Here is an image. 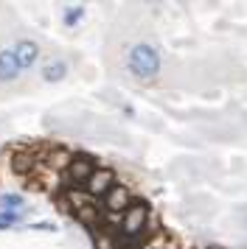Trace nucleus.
<instances>
[{"label":"nucleus","mask_w":247,"mask_h":249,"mask_svg":"<svg viewBox=\"0 0 247 249\" xmlns=\"http://www.w3.org/2000/svg\"><path fill=\"white\" fill-rule=\"evenodd\" d=\"M152 218V207L144 199H132V204L118 215V241H135V244H144L146 241V227Z\"/></svg>","instance_id":"obj_1"},{"label":"nucleus","mask_w":247,"mask_h":249,"mask_svg":"<svg viewBox=\"0 0 247 249\" xmlns=\"http://www.w3.org/2000/svg\"><path fill=\"white\" fill-rule=\"evenodd\" d=\"M126 70L132 73L135 79L141 81H152L160 73V51L149 42H135L126 53Z\"/></svg>","instance_id":"obj_2"},{"label":"nucleus","mask_w":247,"mask_h":249,"mask_svg":"<svg viewBox=\"0 0 247 249\" xmlns=\"http://www.w3.org/2000/svg\"><path fill=\"white\" fill-rule=\"evenodd\" d=\"M96 168H99V162L90 157V154L73 151V154H70V162H67L65 171H62V188H67V191H79V188L84 185V179H87Z\"/></svg>","instance_id":"obj_3"},{"label":"nucleus","mask_w":247,"mask_h":249,"mask_svg":"<svg viewBox=\"0 0 247 249\" xmlns=\"http://www.w3.org/2000/svg\"><path fill=\"white\" fill-rule=\"evenodd\" d=\"M129 204H132V191H129L126 185H118V182H115L110 191L101 196V213L110 215L112 221H118V215H121Z\"/></svg>","instance_id":"obj_4"},{"label":"nucleus","mask_w":247,"mask_h":249,"mask_svg":"<svg viewBox=\"0 0 247 249\" xmlns=\"http://www.w3.org/2000/svg\"><path fill=\"white\" fill-rule=\"evenodd\" d=\"M112 185H115V174H112V168H104V165H99V168L90 174L87 179H84V185L79 188V191L84 193L87 199H93V202H101V196L110 191Z\"/></svg>","instance_id":"obj_5"},{"label":"nucleus","mask_w":247,"mask_h":249,"mask_svg":"<svg viewBox=\"0 0 247 249\" xmlns=\"http://www.w3.org/2000/svg\"><path fill=\"white\" fill-rule=\"evenodd\" d=\"M11 51H14V56H17L20 70H31L34 65H37V59H40V45H37L34 39H20Z\"/></svg>","instance_id":"obj_6"},{"label":"nucleus","mask_w":247,"mask_h":249,"mask_svg":"<svg viewBox=\"0 0 247 249\" xmlns=\"http://www.w3.org/2000/svg\"><path fill=\"white\" fill-rule=\"evenodd\" d=\"M20 73L22 70H20V65H17L14 51H11V48H3V51H0V81H14Z\"/></svg>","instance_id":"obj_7"},{"label":"nucleus","mask_w":247,"mask_h":249,"mask_svg":"<svg viewBox=\"0 0 247 249\" xmlns=\"http://www.w3.org/2000/svg\"><path fill=\"white\" fill-rule=\"evenodd\" d=\"M67 76V62L65 59H54V62H48L42 68V79L48 84H56V81H62Z\"/></svg>","instance_id":"obj_8"},{"label":"nucleus","mask_w":247,"mask_h":249,"mask_svg":"<svg viewBox=\"0 0 247 249\" xmlns=\"http://www.w3.org/2000/svg\"><path fill=\"white\" fill-rule=\"evenodd\" d=\"M22 204H25L22 193H17V191L0 193V210H22Z\"/></svg>","instance_id":"obj_9"},{"label":"nucleus","mask_w":247,"mask_h":249,"mask_svg":"<svg viewBox=\"0 0 247 249\" xmlns=\"http://www.w3.org/2000/svg\"><path fill=\"white\" fill-rule=\"evenodd\" d=\"M82 17H84V6H67L65 14H62V23L70 28V25H76L82 23Z\"/></svg>","instance_id":"obj_10"},{"label":"nucleus","mask_w":247,"mask_h":249,"mask_svg":"<svg viewBox=\"0 0 247 249\" xmlns=\"http://www.w3.org/2000/svg\"><path fill=\"white\" fill-rule=\"evenodd\" d=\"M22 218H25V210H0V224L6 227L22 224Z\"/></svg>","instance_id":"obj_11"},{"label":"nucleus","mask_w":247,"mask_h":249,"mask_svg":"<svg viewBox=\"0 0 247 249\" xmlns=\"http://www.w3.org/2000/svg\"><path fill=\"white\" fill-rule=\"evenodd\" d=\"M3 230H9V227H6V224H0V232H3Z\"/></svg>","instance_id":"obj_12"},{"label":"nucleus","mask_w":247,"mask_h":249,"mask_svg":"<svg viewBox=\"0 0 247 249\" xmlns=\"http://www.w3.org/2000/svg\"><path fill=\"white\" fill-rule=\"evenodd\" d=\"M211 249H216V247H211Z\"/></svg>","instance_id":"obj_13"}]
</instances>
